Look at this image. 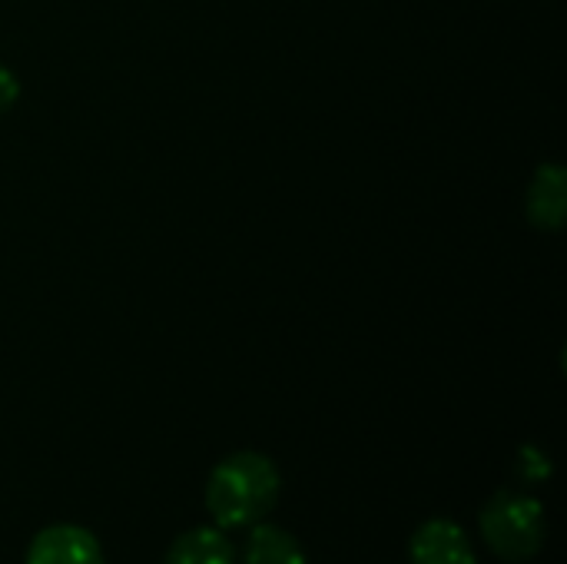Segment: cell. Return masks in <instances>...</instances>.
<instances>
[{"label":"cell","instance_id":"obj_1","mask_svg":"<svg viewBox=\"0 0 567 564\" xmlns=\"http://www.w3.org/2000/svg\"><path fill=\"white\" fill-rule=\"evenodd\" d=\"M279 469L259 452L223 459L206 482V509L219 529H246L262 522L279 499Z\"/></svg>","mask_w":567,"mask_h":564},{"label":"cell","instance_id":"obj_2","mask_svg":"<svg viewBox=\"0 0 567 564\" xmlns=\"http://www.w3.org/2000/svg\"><path fill=\"white\" fill-rule=\"evenodd\" d=\"M482 539L505 562H525L538 555L545 542V509L522 492H498L482 509Z\"/></svg>","mask_w":567,"mask_h":564},{"label":"cell","instance_id":"obj_3","mask_svg":"<svg viewBox=\"0 0 567 564\" xmlns=\"http://www.w3.org/2000/svg\"><path fill=\"white\" fill-rule=\"evenodd\" d=\"M27 564H106L96 535L80 525H50L43 529L30 548Z\"/></svg>","mask_w":567,"mask_h":564},{"label":"cell","instance_id":"obj_4","mask_svg":"<svg viewBox=\"0 0 567 564\" xmlns=\"http://www.w3.org/2000/svg\"><path fill=\"white\" fill-rule=\"evenodd\" d=\"M409 558H412V564H478L465 529L455 525L452 519H432V522H425L412 535Z\"/></svg>","mask_w":567,"mask_h":564},{"label":"cell","instance_id":"obj_5","mask_svg":"<svg viewBox=\"0 0 567 564\" xmlns=\"http://www.w3.org/2000/svg\"><path fill=\"white\" fill-rule=\"evenodd\" d=\"M567 216V176L558 163L538 166L528 186V219L538 229H561Z\"/></svg>","mask_w":567,"mask_h":564},{"label":"cell","instance_id":"obj_6","mask_svg":"<svg viewBox=\"0 0 567 564\" xmlns=\"http://www.w3.org/2000/svg\"><path fill=\"white\" fill-rule=\"evenodd\" d=\"M243 564H306V552L286 529L256 522L243 552Z\"/></svg>","mask_w":567,"mask_h":564},{"label":"cell","instance_id":"obj_7","mask_svg":"<svg viewBox=\"0 0 567 564\" xmlns=\"http://www.w3.org/2000/svg\"><path fill=\"white\" fill-rule=\"evenodd\" d=\"M166 564H236V552L219 529H193L173 542Z\"/></svg>","mask_w":567,"mask_h":564},{"label":"cell","instance_id":"obj_8","mask_svg":"<svg viewBox=\"0 0 567 564\" xmlns=\"http://www.w3.org/2000/svg\"><path fill=\"white\" fill-rule=\"evenodd\" d=\"M17 96H20V80H17V73L10 66L0 63V116L13 110Z\"/></svg>","mask_w":567,"mask_h":564},{"label":"cell","instance_id":"obj_9","mask_svg":"<svg viewBox=\"0 0 567 564\" xmlns=\"http://www.w3.org/2000/svg\"><path fill=\"white\" fill-rule=\"evenodd\" d=\"M522 475L532 479V482H538V479H548L551 475V465H548V459L538 449H525L522 452Z\"/></svg>","mask_w":567,"mask_h":564}]
</instances>
